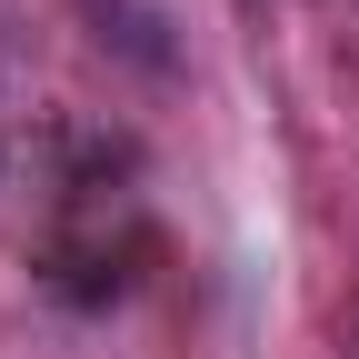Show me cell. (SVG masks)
<instances>
[{"mask_svg": "<svg viewBox=\"0 0 359 359\" xmlns=\"http://www.w3.org/2000/svg\"><path fill=\"white\" fill-rule=\"evenodd\" d=\"M90 20H100V40H110L120 60H140V70H170V60H180L170 40H160L170 20H160V11H140V0H90Z\"/></svg>", "mask_w": 359, "mask_h": 359, "instance_id": "1", "label": "cell"}]
</instances>
